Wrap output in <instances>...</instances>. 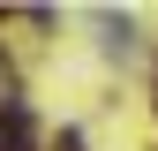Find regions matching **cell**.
I'll list each match as a JSON object with an SVG mask.
<instances>
[{
    "label": "cell",
    "instance_id": "cell-1",
    "mask_svg": "<svg viewBox=\"0 0 158 151\" xmlns=\"http://www.w3.org/2000/svg\"><path fill=\"white\" fill-rule=\"evenodd\" d=\"M30 144H38V128H30L23 98H0V151H30Z\"/></svg>",
    "mask_w": 158,
    "mask_h": 151
},
{
    "label": "cell",
    "instance_id": "cell-2",
    "mask_svg": "<svg viewBox=\"0 0 158 151\" xmlns=\"http://www.w3.org/2000/svg\"><path fill=\"white\" fill-rule=\"evenodd\" d=\"M53 151H83V136H75V128H60V136H53Z\"/></svg>",
    "mask_w": 158,
    "mask_h": 151
},
{
    "label": "cell",
    "instance_id": "cell-3",
    "mask_svg": "<svg viewBox=\"0 0 158 151\" xmlns=\"http://www.w3.org/2000/svg\"><path fill=\"white\" fill-rule=\"evenodd\" d=\"M0 91H8V61H0Z\"/></svg>",
    "mask_w": 158,
    "mask_h": 151
}]
</instances>
